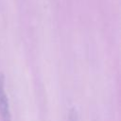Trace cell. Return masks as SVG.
I'll use <instances>...</instances> for the list:
<instances>
[{
    "mask_svg": "<svg viewBox=\"0 0 121 121\" xmlns=\"http://www.w3.org/2000/svg\"><path fill=\"white\" fill-rule=\"evenodd\" d=\"M0 114L4 121H10L9 102L4 88V78L0 76Z\"/></svg>",
    "mask_w": 121,
    "mask_h": 121,
    "instance_id": "cell-1",
    "label": "cell"
}]
</instances>
